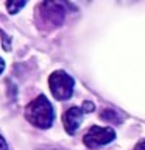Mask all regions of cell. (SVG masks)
<instances>
[{
  "instance_id": "3",
  "label": "cell",
  "mask_w": 145,
  "mask_h": 150,
  "mask_svg": "<svg viewBox=\"0 0 145 150\" xmlns=\"http://www.w3.org/2000/svg\"><path fill=\"white\" fill-rule=\"evenodd\" d=\"M49 86L56 100H69L73 94L75 81L67 72L64 70H55L49 77Z\"/></svg>"
},
{
  "instance_id": "11",
  "label": "cell",
  "mask_w": 145,
  "mask_h": 150,
  "mask_svg": "<svg viewBox=\"0 0 145 150\" xmlns=\"http://www.w3.org/2000/svg\"><path fill=\"white\" fill-rule=\"evenodd\" d=\"M3 70H5V61H3L2 58H0V74H2Z\"/></svg>"
},
{
  "instance_id": "7",
  "label": "cell",
  "mask_w": 145,
  "mask_h": 150,
  "mask_svg": "<svg viewBox=\"0 0 145 150\" xmlns=\"http://www.w3.org/2000/svg\"><path fill=\"white\" fill-rule=\"evenodd\" d=\"M28 0H6V9L9 14H17L27 5Z\"/></svg>"
},
{
  "instance_id": "9",
  "label": "cell",
  "mask_w": 145,
  "mask_h": 150,
  "mask_svg": "<svg viewBox=\"0 0 145 150\" xmlns=\"http://www.w3.org/2000/svg\"><path fill=\"white\" fill-rule=\"evenodd\" d=\"M0 150H8V144L2 136H0Z\"/></svg>"
},
{
  "instance_id": "10",
  "label": "cell",
  "mask_w": 145,
  "mask_h": 150,
  "mask_svg": "<svg viewBox=\"0 0 145 150\" xmlns=\"http://www.w3.org/2000/svg\"><path fill=\"white\" fill-rule=\"evenodd\" d=\"M134 150H145V141H142V142H139V144L134 147Z\"/></svg>"
},
{
  "instance_id": "2",
  "label": "cell",
  "mask_w": 145,
  "mask_h": 150,
  "mask_svg": "<svg viewBox=\"0 0 145 150\" xmlns=\"http://www.w3.org/2000/svg\"><path fill=\"white\" fill-rule=\"evenodd\" d=\"M69 9H75L67 0H44L37 8V16H41L42 22L51 27H59L64 22Z\"/></svg>"
},
{
  "instance_id": "5",
  "label": "cell",
  "mask_w": 145,
  "mask_h": 150,
  "mask_svg": "<svg viewBox=\"0 0 145 150\" xmlns=\"http://www.w3.org/2000/svg\"><path fill=\"white\" fill-rule=\"evenodd\" d=\"M84 114H86V112L83 111V108H78V106L69 108V110L63 114V124H64V128L69 134H75V131L80 128V125H81Z\"/></svg>"
},
{
  "instance_id": "1",
  "label": "cell",
  "mask_w": 145,
  "mask_h": 150,
  "mask_svg": "<svg viewBox=\"0 0 145 150\" xmlns=\"http://www.w3.org/2000/svg\"><path fill=\"white\" fill-rule=\"evenodd\" d=\"M25 119L37 128L47 130L55 122V110L45 96H37L25 106Z\"/></svg>"
},
{
  "instance_id": "4",
  "label": "cell",
  "mask_w": 145,
  "mask_h": 150,
  "mask_svg": "<svg viewBox=\"0 0 145 150\" xmlns=\"http://www.w3.org/2000/svg\"><path fill=\"white\" fill-rule=\"evenodd\" d=\"M115 139V131L111 127H100V125H94L92 128H89V131L84 134L83 142L89 149H97L101 145H106L112 142Z\"/></svg>"
},
{
  "instance_id": "6",
  "label": "cell",
  "mask_w": 145,
  "mask_h": 150,
  "mask_svg": "<svg viewBox=\"0 0 145 150\" xmlns=\"http://www.w3.org/2000/svg\"><path fill=\"white\" fill-rule=\"evenodd\" d=\"M100 117L105 122H109V124H120L123 120V117L119 116L117 111H112V110H103V112L100 114Z\"/></svg>"
},
{
  "instance_id": "8",
  "label": "cell",
  "mask_w": 145,
  "mask_h": 150,
  "mask_svg": "<svg viewBox=\"0 0 145 150\" xmlns=\"http://www.w3.org/2000/svg\"><path fill=\"white\" fill-rule=\"evenodd\" d=\"M94 110H95V105H94L92 102H87L86 100V102L83 103V111L84 112H92Z\"/></svg>"
}]
</instances>
